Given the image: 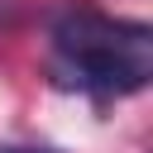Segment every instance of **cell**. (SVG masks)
Instances as JSON below:
<instances>
[{"label": "cell", "mask_w": 153, "mask_h": 153, "mask_svg": "<svg viewBox=\"0 0 153 153\" xmlns=\"http://www.w3.org/2000/svg\"><path fill=\"white\" fill-rule=\"evenodd\" d=\"M0 153H57V148H29V143H10V148H0Z\"/></svg>", "instance_id": "7a4b0ae2"}, {"label": "cell", "mask_w": 153, "mask_h": 153, "mask_svg": "<svg viewBox=\"0 0 153 153\" xmlns=\"http://www.w3.org/2000/svg\"><path fill=\"white\" fill-rule=\"evenodd\" d=\"M53 81L96 100H120L153 76V29L139 19H115L91 5H62L48 24Z\"/></svg>", "instance_id": "6da1fadb"}]
</instances>
